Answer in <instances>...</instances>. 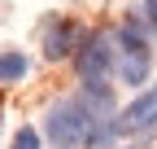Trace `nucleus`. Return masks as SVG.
I'll return each mask as SVG.
<instances>
[{
	"mask_svg": "<svg viewBox=\"0 0 157 149\" xmlns=\"http://www.w3.org/2000/svg\"><path fill=\"white\" fill-rule=\"evenodd\" d=\"M92 127H96V119L87 114L83 101H61V105L48 110V140H52V149H83L92 140Z\"/></svg>",
	"mask_w": 157,
	"mask_h": 149,
	"instance_id": "f257e3e1",
	"label": "nucleus"
},
{
	"mask_svg": "<svg viewBox=\"0 0 157 149\" xmlns=\"http://www.w3.org/2000/svg\"><path fill=\"white\" fill-rule=\"evenodd\" d=\"M109 62H113V48H109V35H87L83 40V48L74 53V70H78V79H83L87 88H96L109 74Z\"/></svg>",
	"mask_w": 157,
	"mask_h": 149,
	"instance_id": "f03ea898",
	"label": "nucleus"
},
{
	"mask_svg": "<svg viewBox=\"0 0 157 149\" xmlns=\"http://www.w3.org/2000/svg\"><path fill=\"white\" fill-rule=\"evenodd\" d=\"M118 44H122V66H118L122 83H144V79H148V70H153V48H148L131 26L118 35Z\"/></svg>",
	"mask_w": 157,
	"mask_h": 149,
	"instance_id": "7ed1b4c3",
	"label": "nucleus"
},
{
	"mask_svg": "<svg viewBox=\"0 0 157 149\" xmlns=\"http://www.w3.org/2000/svg\"><path fill=\"white\" fill-rule=\"evenodd\" d=\"M83 40H87V31L66 18V22H57V26L44 35V57H48V62H61V57H70V53L83 48Z\"/></svg>",
	"mask_w": 157,
	"mask_h": 149,
	"instance_id": "20e7f679",
	"label": "nucleus"
},
{
	"mask_svg": "<svg viewBox=\"0 0 157 149\" xmlns=\"http://www.w3.org/2000/svg\"><path fill=\"white\" fill-rule=\"evenodd\" d=\"M118 127H122V132H153L157 127V88L140 92V97L118 114Z\"/></svg>",
	"mask_w": 157,
	"mask_h": 149,
	"instance_id": "39448f33",
	"label": "nucleus"
},
{
	"mask_svg": "<svg viewBox=\"0 0 157 149\" xmlns=\"http://www.w3.org/2000/svg\"><path fill=\"white\" fill-rule=\"evenodd\" d=\"M26 57L22 53H0V83H17V79H26Z\"/></svg>",
	"mask_w": 157,
	"mask_h": 149,
	"instance_id": "423d86ee",
	"label": "nucleus"
},
{
	"mask_svg": "<svg viewBox=\"0 0 157 149\" xmlns=\"http://www.w3.org/2000/svg\"><path fill=\"white\" fill-rule=\"evenodd\" d=\"M13 149H39V132L35 127H22V132L13 136Z\"/></svg>",
	"mask_w": 157,
	"mask_h": 149,
	"instance_id": "0eeeda50",
	"label": "nucleus"
},
{
	"mask_svg": "<svg viewBox=\"0 0 157 149\" xmlns=\"http://www.w3.org/2000/svg\"><path fill=\"white\" fill-rule=\"evenodd\" d=\"M148 22L157 26V0H148Z\"/></svg>",
	"mask_w": 157,
	"mask_h": 149,
	"instance_id": "6e6552de",
	"label": "nucleus"
}]
</instances>
